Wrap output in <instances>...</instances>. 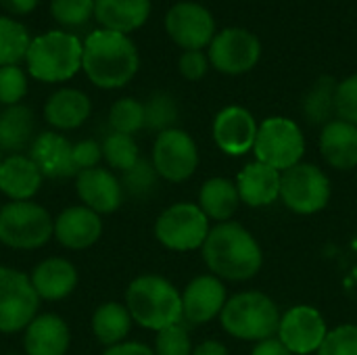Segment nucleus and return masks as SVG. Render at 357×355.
<instances>
[{
  "label": "nucleus",
  "instance_id": "1",
  "mask_svg": "<svg viewBox=\"0 0 357 355\" xmlns=\"http://www.w3.org/2000/svg\"><path fill=\"white\" fill-rule=\"evenodd\" d=\"M201 253L211 274L228 282L251 280L264 266V253L257 239L232 220L215 224L209 230Z\"/></svg>",
  "mask_w": 357,
  "mask_h": 355
},
{
  "label": "nucleus",
  "instance_id": "2",
  "mask_svg": "<svg viewBox=\"0 0 357 355\" xmlns=\"http://www.w3.org/2000/svg\"><path fill=\"white\" fill-rule=\"evenodd\" d=\"M140 67V54L130 36L94 29L84 38L82 71L100 90L128 86Z\"/></svg>",
  "mask_w": 357,
  "mask_h": 355
},
{
  "label": "nucleus",
  "instance_id": "3",
  "mask_svg": "<svg viewBox=\"0 0 357 355\" xmlns=\"http://www.w3.org/2000/svg\"><path fill=\"white\" fill-rule=\"evenodd\" d=\"M126 308L138 326L155 333L184 320L182 293L157 274H142L128 285Z\"/></svg>",
  "mask_w": 357,
  "mask_h": 355
},
{
  "label": "nucleus",
  "instance_id": "4",
  "mask_svg": "<svg viewBox=\"0 0 357 355\" xmlns=\"http://www.w3.org/2000/svg\"><path fill=\"white\" fill-rule=\"evenodd\" d=\"M84 42L67 29H50L31 38L25 65L42 84H63L82 71Z\"/></svg>",
  "mask_w": 357,
  "mask_h": 355
},
{
  "label": "nucleus",
  "instance_id": "5",
  "mask_svg": "<svg viewBox=\"0 0 357 355\" xmlns=\"http://www.w3.org/2000/svg\"><path fill=\"white\" fill-rule=\"evenodd\" d=\"M280 312L272 297L259 291H243L228 297L220 322L222 328L241 341L261 343L278 335Z\"/></svg>",
  "mask_w": 357,
  "mask_h": 355
},
{
  "label": "nucleus",
  "instance_id": "6",
  "mask_svg": "<svg viewBox=\"0 0 357 355\" xmlns=\"http://www.w3.org/2000/svg\"><path fill=\"white\" fill-rule=\"evenodd\" d=\"M54 236V220L33 201H8L0 207V243L8 249L31 251Z\"/></svg>",
  "mask_w": 357,
  "mask_h": 355
},
{
  "label": "nucleus",
  "instance_id": "7",
  "mask_svg": "<svg viewBox=\"0 0 357 355\" xmlns=\"http://www.w3.org/2000/svg\"><path fill=\"white\" fill-rule=\"evenodd\" d=\"M253 153L257 161L284 172L301 163L305 153V136L293 119L268 117L259 123Z\"/></svg>",
  "mask_w": 357,
  "mask_h": 355
},
{
  "label": "nucleus",
  "instance_id": "8",
  "mask_svg": "<svg viewBox=\"0 0 357 355\" xmlns=\"http://www.w3.org/2000/svg\"><path fill=\"white\" fill-rule=\"evenodd\" d=\"M331 180L316 163H297L280 174V199L299 216H314L331 201Z\"/></svg>",
  "mask_w": 357,
  "mask_h": 355
},
{
  "label": "nucleus",
  "instance_id": "9",
  "mask_svg": "<svg viewBox=\"0 0 357 355\" xmlns=\"http://www.w3.org/2000/svg\"><path fill=\"white\" fill-rule=\"evenodd\" d=\"M209 218L195 203H174L155 222V239L169 251H197L207 241Z\"/></svg>",
  "mask_w": 357,
  "mask_h": 355
},
{
  "label": "nucleus",
  "instance_id": "10",
  "mask_svg": "<svg viewBox=\"0 0 357 355\" xmlns=\"http://www.w3.org/2000/svg\"><path fill=\"white\" fill-rule=\"evenodd\" d=\"M40 297L31 278L21 270L0 266V333L15 335L25 331L38 316Z\"/></svg>",
  "mask_w": 357,
  "mask_h": 355
},
{
  "label": "nucleus",
  "instance_id": "11",
  "mask_svg": "<svg viewBox=\"0 0 357 355\" xmlns=\"http://www.w3.org/2000/svg\"><path fill=\"white\" fill-rule=\"evenodd\" d=\"M151 163L155 165L159 178L167 182H186L199 167V149L192 136L180 128L165 130L157 134L153 144Z\"/></svg>",
  "mask_w": 357,
  "mask_h": 355
},
{
  "label": "nucleus",
  "instance_id": "12",
  "mask_svg": "<svg viewBox=\"0 0 357 355\" xmlns=\"http://www.w3.org/2000/svg\"><path fill=\"white\" fill-rule=\"evenodd\" d=\"M209 63L226 75L251 71L261 59L259 38L245 27H226L209 44Z\"/></svg>",
  "mask_w": 357,
  "mask_h": 355
},
{
  "label": "nucleus",
  "instance_id": "13",
  "mask_svg": "<svg viewBox=\"0 0 357 355\" xmlns=\"http://www.w3.org/2000/svg\"><path fill=\"white\" fill-rule=\"evenodd\" d=\"M165 31L184 50H203L215 38V19L199 2H176L165 15Z\"/></svg>",
  "mask_w": 357,
  "mask_h": 355
},
{
  "label": "nucleus",
  "instance_id": "14",
  "mask_svg": "<svg viewBox=\"0 0 357 355\" xmlns=\"http://www.w3.org/2000/svg\"><path fill=\"white\" fill-rule=\"evenodd\" d=\"M328 335L324 316L312 305H295L280 318L278 339L293 355L316 354Z\"/></svg>",
  "mask_w": 357,
  "mask_h": 355
},
{
  "label": "nucleus",
  "instance_id": "15",
  "mask_svg": "<svg viewBox=\"0 0 357 355\" xmlns=\"http://www.w3.org/2000/svg\"><path fill=\"white\" fill-rule=\"evenodd\" d=\"M257 121L253 113L241 105L224 107L213 119V140L218 149L230 157H241L255 146Z\"/></svg>",
  "mask_w": 357,
  "mask_h": 355
},
{
  "label": "nucleus",
  "instance_id": "16",
  "mask_svg": "<svg viewBox=\"0 0 357 355\" xmlns=\"http://www.w3.org/2000/svg\"><path fill=\"white\" fill-rule=\"evenodd\" d=\"M226 301L228 293L224 280L213 274H201L192 278L182 293V318L195 326L207 324L220 318Z\"/></svg>",
  "mask_w": 357,
  "mask_h": 355
},
{
  "label": "nucleus",
  "instance_id": "17",
  "mask_svg": "<svg viewBox=\"0 0 357 355\" xmlns=\"http://www.w3.org/2000/svg\"><path fill=\"white\" fill-rule=\"evenodd\" d=\"M75 190L88 209L96 211L98 216L113 213L123 203V186L111 169L92 167L84 169L75 176Z\"/></svg>",
  "mask_w": 357,
  "mask_h": 355
},
{
  "label": "nucleus",
  "instance_id": "18",
  "mask_svg": "<svg viewBox=\"0 0 357 355\" xmlns=\"http://www.w3.org/2000/svg\"><path fill=\"white\" fill-rule=\"evenodd\" d=\"M102 236V220L86 205H73L63 209L54 218V239L61 247L82 251L98 243Z\"/></svg>",
  "mask_w": 357,
  "mask_h": 355
},
{
  "label": "nucleus",
  "instance_id": "19",
  "mask_svg": "<svg viewBox=\"0 0 357 355\" xmlns=\"http://www.w3.org/2000/svg\"><path fill=\"white\" fill-rule=\"evenodd\" d=\"M29 157L44 178L77 176L73 163V144L59 132H42L29 146Z\"/></svg>",
  "mask_w": 357,
  "mask_h": 355
},
{
  "label": "nucleus",
  "instance_id": "20",
  "mask_svg": "<svg viewBox=\"0 0 357 355\" xmlns=\"http://www.w3.org/2000/svg\"><path fill=\"white\" fill-rule=\"evenodd\" d=\"M71 333L56 314H38L23 331L25 355H67Z\"/></svg>",
  "mask_w": 357,
  "mask_h": 355
},
{
  "label": "nucleus",
  "instance_id": "21",
  "mask_svg": "<svg viewBox=\"0 0 357 355\" xmlns=\"http://www.w3.org/2000/svg\"><path fill=\"white\" fill-rule=\"evenodd\" d=\"M318 144L331 167L339 172H351L357 167V126L354 123L345 119L328 121L322 126Z\"/></svg>",
  "mask_w": 357,
  "mask_h": 355
},
{
  "label": "nucleus",
  "instance_id": "22",
  "mask_svg": "<svg viewBox=\"0 0 357 355\" xmlns=\"http://www.w3.org/2000/svg\"><path fill=\"white\" fill-rule=\"evenodd\" d=\"M280 174L278 169L253 161L247 163L236 176V188L241 195V203L247 207H268L276 199H280Z\"/></svg>",
  "mask_w": 357,
  "mask_h": 355
},
{
  "label": "nucleus",
  "instance_id": "23",
  "mask_svg": "<svg viewBox=\"0 0 357 355\" xmlns=\"http://www.w3.org/2000/svg\"><path fill=\"white\" fill-rule=\"evenodd\" d=\"M29 278L40 301H61L69 297L79 280L75 266L65 257H48L40 262Z\"/></svg>",
  "mask_w": 357,
  "mask_h": 355
},
{
  "label": "nucleus",
  "instance_id": "24",
  "mask_svg": "<svg viewBox=\"0 0 357 355\" xmlns=\"http://www.w3.org/2000/svg\"><path fill=\"white\" fill-rule=\"evenodd\" d=\"M92 113V103L77 88H59L44 103V119L61 132L77 130Z\"/></svg>",
  "mask_w": 357,
  "mask_h": 355
},
{
  "label": "nucleus",
  "instance_id": "25",
  "mask_svg": "<svg viewBox=\"0 0 357 355\" xmlns=\"http://www.w3.org/2000/svg\"><path fill=\"white\" fill-rule=\"evenodd\" d=\"M42 172L29 155H8L0 165V192L10 201H31L42 186Z\"/></svg>",
  "mask_w": 357,
  "mask_h": 355
},
{
  "label": "nucleus",
  "instance_id": "26",
  "mask_svg": "<svg viewBox=\"0 0 357 355\" xmlns=\"http://www.w3.org/2000/svg\"><path fill=\"white\" fill-rule=\"evenodd\" d=\"M151 17V0H94V19L102 29L130 36Z\"/></svg>",
  "mask_w": 357,
  "mask_h": 355
},
{
  "label": "nucleus",
  "instance_id": "27",
  "mask_svg": "<svg viewBox=\"0 0 357 355\" xmlns=\"http://www.w3.org/2000/svg\"><path fill=\"white\" fill-rule=\"evenodd\" d=\"M36 117L25 105L4 107L0 111V153L19 155L33 142Z\"/></svg>",
  "mask_w": 357,
  "mask_h": 355
},
{
  "label": "nucleus",
  "instance_id": "28",
  "mask_svg": "<svg viewBox=\"0 0 357 355\" xmlns=\"http://www.w3.org/2000/svg\"><path fill=\"white\" fill-rule=\"evenodd\" d=\"M203 213L218 224L230 222L241 207V195L236 182L228 178H209L199 190V203Z\"/></svg>",
  "mask_w": 357,
  "mask_h": 355
},
{
  "label": "nucleus",
  "instance_id": "29",
  "mask_svg": "<svg viewBox=\"0 0 357 355\" xmlns=\"http://www.w3.org/2000/svg\"><path fill=\"white\" fill-rule=\"evenodd\" d=\"M132 324H134V320H132L126 303L107 301V303L98 305L92 314V333H94L96 341L102 343L105 347L123 343L132 331Z\"/></svg>",
  "mask_w": 357,
  "mask_h": 355
},
{
  "label": "nucleus",
  "instance_id": "30",
  "mask_svg": "<svg viewBox=\"0 0 357 355\" xmlns=\"http://www.w3.org/2000/svg\"><path fill=\"white\" fill-rule=\"evenodd\" d=\"M337 86H339V82L335 77L322 75L305 92L303 103H301V111L310 123L326 126L328 121H333V115L337 113V107H335Z\"/></svg>",
  "mask_w": 357,
  "mask_h": 355
},
{
  "label": "nucleus",
  "instance_id": "31",
  "mask_svg": "<svg viewBox=\"0 0 357 355\" xmlns=\"http://www.w3.org/2000/svg\"><path fill=\"white\" fill-rule=\"evenodd\" d=\"M31 44L27 27L15 17L0 15V67L19 65L25 61Z\"/></svg>",
  "mask_w": 357,
  "mask_h": 355
},
{
  "label": "nucleus",
  "instance_id": "32",
  "mask_svg": "<svg viewBox=\"0 0 357 355\" xmlns=\"http://www.w3.org/2000/svg\"><path fill=\"white\" fill-rule=\"evenodd\" d=\"M100 146H102V159L109 163V167L119 169L121 174L132 169L140 161V151H138V144H136L134 136L111 132L102 140Z\"/></svg>",
  "mask_w": 357,
  "mask_h": 355
},
{
  "label": "nucleus",
  "instance_id": "33",
  "mask_svg": "<svg viewBox=\"0 0 357 355\" xmlns=\"http://www.w3.org/2000/svg\"><path fill=\"white\" fill-rule=\"evenodd\" d=\"M109 126L117 134L134 136L144 128V103L132 96H123L115 100L109 111Z\"/></svg>",
  "mask_w": 357,
  "mask_h": 355
},
{
  "label": "nucleus",
  "instance_id": "34",
  "mask_svg": "<svg viewBox=\"0 0 357 355\" xmlns=\"http://www.w3.org/2000/svg\"><path fill=\"white\" fill-rule=\"evenodd\" d=\"M178 121V105L167 92H155L144 103V128L155 132L172 130Z\"/></svg>",
  "mask_w": 357,
  "mask_h": 355
},
{
  "label": "nucleus",
  "instance_id": "35",
  "mask_svg": "<svg viewBox=\"0 0 357 355\" xmlns=\"http://www.w3.org/2000/svg\"><path fill=\"white\" fill-rule=\"evenodd\" d=\"M50 15L63 27H82L94 17V0H50Z\"/></svg>",
  "mask_w": 357,
  "mask_h": 355
},
{
  "label": "nucleus",
  "instance_id": "36",
  "mask_svg": "<svg viewBox=\"0 0 357 355\" xmlns=\"http://www.w3.org/2000/svg\"><path fill=\"white\" fill-rule=\"evenodd\" d=\"M157 182H159V174H157L155 165L140 157V161L132 169L123 172L121 186L132 197H146L157 188Z\"/></svg>",
  "mask_w": 357,
  "mask_h": 355
},
{
  "label": "nucleus",
  "instance_id": "37",
  "mask_svg": "<svg viewBox=\"0 0 357 355\" xmlns=\"http://www.w3.org/2000/svg\"><path fill=\"white\" fill-rule=\"evenodd\" d=\"M27 73L19 65H6L0 67V105L13 107L21 105V100L27 94Z\"/></svg>",
  "mask_w": 357,
  "mask_h": 355
},
{
  "label": "nucleus",
  "instance_id": "38",
  "mask_svg": "<svg viewBox=\"0 0 357 355\" xmlns=\"http://www.w3.org/2000/svg\"><path fill=\"white\" fill-rule=\"evenodd\" d=\"M155 354L157 355H192V341L186 326L174 324L157 333L155 337Z\"/></svg>",
  "mask_w": 357,
  "mask_h": 355
},
{
  "label": "nucleus",
  "instance_id": "39",
  "mask_svg": "<svg viewBox=\"0 0 357 355\" xmlns=\"http://www.w3.org/2000/svg\"><path fill=\"white\" fill-rule=\"evenodd\" d=\"M316 355H357V324H341L328 331Z\"/></svg>",
  "mask_w": 357,
  "mask_h": 355
},
{
  "label": "nucleus",
  "instance_id": "40",
  "mask_svg": "<svg viewBox=\"0 0 357 355\" xmlns=\"http://www.w3.org/2000/svg\"><path fill=\"white\" fill-rule=\"evenodd\" d=\"M335 107H337L339 119H345L357 126V73L339 82Z\"/></svg>",
  "mask_w": 357,
  "mask_h": 355
},
{
  "label": "nucleus",
  "instance_id": "41",
  "mask_svg": "<svg viewBox=\"0 0 357 355\" xmlns=\"http://www.w3.org/2000/svg\"><path fill=\"white\" fill-rule=\"evenodd\" d=\"M209 56L203 50H184L180 61H178V69L182 73L184 80L188 82H199L207 75L209 69Z\"/></svg>",
  "mask_w": 357,
  "mask_h": 355
},
{
  "label": "nucleus",
  "instance_id": "42",
  "mask_svg": "<svg viewBox=\"0 0 357 355\" xmlns=\"http://www.w3.org/2000/svg\"><path fill=\"white\" fill-rule=\"evenodd\" d=\"M100 159H102V146L96 140H82L73 144V163L77 174L84 169L98 167Z\"/></svg>",
  "mask_w": 357,
  "mask_h": 355
},
{
  "label": "nucleus",
  "instance_id": "43",
  "mask_svg": "<svg viewBox=\"0 0 357 355\" xmlns=\"http://www.w3.org/2000/svg\"><path fill=\"white\" fill-rule=\"evenodd\" d=\"M102 355H157L155 349H151L149 345L144 343H138V341H123L119 345H113V347H107Z\"/></svg>",
  "mask_w": 357,
  "mask_h": 355
},
{
  "label": "nucleus",
  "instance_id": "44",
  "mask_svg": "<svg viewBox=\"0 0 357 355\" xmlns=\"http://www.w3.org/2000/svg\"><path fill=\"white\" fill-rule=\"evenodd\" d=\"M251 355H293L282 343L278 337H272L268 341H261V343H255Z\"/></svg>",
  "mask_w": 357,
  "mask_h": 355
},
{
  "label": "nucleus",
  "instance_id": "45",
  "mask_svg": "<svg viewBox=\"0 0 357 355\" xmlns=\"http://www.w3.org/2000/svg\"><path fill=\"white\" fill-rule=\"evenodd\" d=\"M0 4L15 17H23L29 15L38 8L40 0H0Z\"/></svg>",
  "mask_w": 357,
  "mask_h": 355
},
{
  "label": "nucleus",
  "instance_id": "46",
  "mask_svg": "<svg viewBox=\"0 0 357 355\" xmlns=\"http://www.w3.org/2000/svg\"><path fill=\"white\" fill-rule=\"evenodd\" d=\"M192 355H230L228 354V347L215 339H209V341H203L201 345H197L192 349Z\"/></svg>",
  "mask_w": 357,
  "mask_h": 355
},
{
  "label": "nucleus",
  "instance_id": "47",
  "mask_svg": "<svg viewBox=\"0 0 357 355\" xmlns=\"http://www.w3.org/2000/svg\"><path fill=\"white\" fill-rule=\"evenodd\" d=\"M2 159H4V157H2V153H0V165H2Z\"/></svg>",
  "mask_w": 357,
  "mask_h": 355
},
{
  "label": "nucleus",
  "instance_id": "48",
  "mask_svg": "<svg viewBox=\"0 0 357 355\" xmlns=\"http://www.w3.org/2000/svg\"><path fill=\"white\" fill-rule=\"evenodd\" d=\"M6 355H21V354H6Z\"/></svg>",
  "mask_w": 357,
  "mask_h": 355
}]
</instances>
